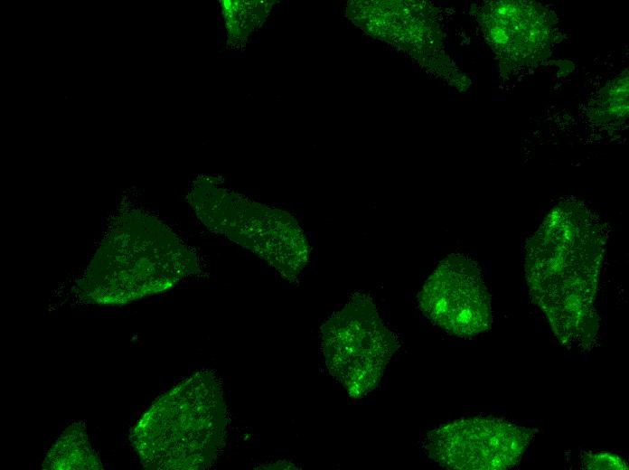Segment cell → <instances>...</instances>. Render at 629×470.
<instances>
[{"label": "cell", "instance_id": "1", "mask_svg": "<svg viewBox=\"0 0 629 470\" xmlns=\"http://www.w3.org/2000/svg\"><path fill=\"white\" fill-rule=\"evenodd\" d=\"M604 251L599 221L576 200L556 205L528 240L525 273L530 296L568 348L587 351L596 343L595 299Z\"/></svg>", "mask_w": 629, "mask_h": 470}, {"label": "cell", "instance_id": "4", "mask_svg": "<svg viewBox=\"0 0 629 470\" xmlns=\"http://www.w3.org/2000/svg\"><path fill=\"white\" fill-rule=\"evenodd\" d=\"M399 347L397 338L364 294L354 295L321 329V348L328 371L356 399L377 387Z\"/></svg>", "mask_w": 629, "mask_h": 470}, {"label": "cell", "instance_id": "2", "mask_svg": "<svg viewBox=\"0 0 629 470\" xmlns=\"http://www.w3.org/2000/svg\"><path fill=\"white\" fill-rule=\"evenodd\" d=\"M228 414L221 383L203 371L157 399L130 434L142 465L154 470H201L221 455Z\"/></svg>", "mask_w": 629, "mask_h": 470}, {"label": "cell", "instance_id": "11", "mask_svg": "<svg viewBox=\"0 0 629 470\" xmlns=\"http://www.w3.org/2000/svg\"><path fill=\"white\" fill-rule=\"evenodd\" d=\"M583 465L587 469H627L625 462L615 454L608 452L587 453Z\"/></svg>", "mask_w": 629, "mask_h": 470}, {"label": "cell", "instance_id": "7", "mask_svg": "<svg viewBox=\"0 0 629 470\" xmlns=\"http://www.w3.org/2000/svg\"><path fill=\"white\" fill-rule=\"evenodd\" d=\"M196 214L208 229L253 251L286 279H296L308 262V241L287 212L244 209L240 212L202 210Z\"/></svg>", "mask_w": 629, "mask_h": 470}, {"label": "cell", "instance_id": "8", "mask_svg": "<svg viewBox=\"0 0 629 470\" xmlns=\"http://www.w3.org/2000/svg\"><path fill=\"white\" fill-rule=\"evenodd\" d=\"M482 20L486 38L503 63L531 65L549 55L553 16L540 4L493 2L484 9Z\"/></svg>", "mask_w": 629, "mask_h": 470}, {"label": "cell", "instance_id": "6", "mask_svg": "<svg viewBox=\"0 0 629 470\" xmlns=\"http://www.w3.org/2000/svg\"><path fill=\"white\" fill-rule=\"evenodd\" d=\"M418 304L432 323L458 337L478 335L492 324L491 297L481 268L462 254H451L438 264Z\"/></svg>", "mask_w": 629, "mask_h": 470}, {"label": "cell", "instance_id": "10", "mask_svg": "<svg viewBox=\"0 0 629 470\" xmlns=\"http://www.w3.org/2000/svg\"><path fill=\"white\" fill-rule=\"evenodd\" d=\"M592 112L604 123L624 120L628 115V70L610 80L600 91Z\"/></svg>", "mask_w": 629, "mask_h": 470}, {"label": "cell", "instance_id": "3", "mask_svg": "<svg viewBox=\"0 0 629 470\" xmlns=\"http://www.w3.org/2000/svg\"><path fill=\"white\" fill-rule=\"evenodd\" d=\"M104 239L80 288L91 302L123 305L174 287L195 272L194 253L161 221L130 214Z\"/></svg>", "mask_w": 629, "mask_h": 470}, {"label": "cell", "instance_id": "9", "mask_svg": "<svg viewBox=\"0 0 629 470\" xmlns=\"http://www.w3.org/2000/svg\"><path fill=\"white\" fill-rule=\"evenodd\" d=\"M42 468L102 469L101 461L89 442L83 423L75 422L62 432L46 455Z\"/></svg>", "mask_w": 629, "mask_h": 470}, {"label": "cell", "instance_id": "5", "mask_svg": "<svg viewBox=\"0 0 629 470\" xmlns=\"http://www.w3.org/2000/svg\"><path fill=\"white\" fill-rule=\"evenodd\" d=\"M536 433L500 418H461L430 431L425 448L446 468L504 470L520 462Z\"/></svg>", "mask_w": 629, "mask_h": 470}]
</instances>
